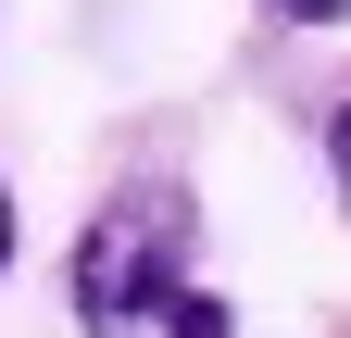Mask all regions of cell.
Returning <instances> with one entry per match:
<instances>
[{
  "label": "cell",
  "mask_w": 351,
  "mask_h": 338,
  "mask_svg": "<svg viewBox=\"0 0 351 338\" xmlns=\"http://www.w3.org/2000/svg\"><path fill=\"white\" fill-rule=\"evenodd\" d=\"M13 238H25V213H13V176H0V276H13Z\"/></svg>",
  "instance_id": "277c9868"
},
{
  "label": "cell",
  "mask_w": 351,
  "mask_h": 338,
  "mask_svg": "<svg viewBox=\"0 0 351 338\" xmlns=\"http://www.w3.org/2000/svg\"><path fill=\"white\" fill-rule=\"evenodd\" d=\"M189 188H113L88 213L75 263H63V301L88 338H239V313L189 276Z\"/></svg>",
  "instance_id": "6da1fadb"
},
{
  "label": "cell",
  "mask_w": 351,
  "mask_h": 338,
  "mask_svg": "<svg viewBox=\"0 0 351 338\" xmlns=\"http://www.w3.org/2000/svg\"><path fill=\"white\" fill-rule=\"evenodd\" d=\"M276 25H351V0H263Z\"/></svg>",
  "instance_id": "7a4b0ae2"
},
{
  "label": "cell",
  "mask_w": 351,
  "mask_h": 338,
  "mask_svg": "<svg viewBox=\"0 0 351 338\" xmlns=\"http://www.w3.org/2000/svg\"><path fill=\"white\" fill-rule=\"evenodd\" d=\"M326 176H339V200H351V113L326 125Z\"/></svg>",
  "instance_id": "3957f363"
}]
</instances>
